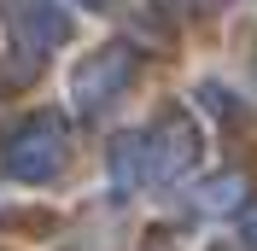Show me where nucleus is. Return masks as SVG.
<instances>
[{
    "label": "nucleus",
    "instance_id": "nucleus-1",
    "mask_svg": "<svg viewBox=\"0 0 257 251\" xmlns=\"http://www.w3.org/2000/svg\"><path fill=\"white\" fill-rule=\"evenodd\" d=\"M59 164H64V135H59V123H47V117L24 123L12 141H6V170H12L18 181H47Z\"/></svg>",
    "mask_w": 257,
    "mask_h": 251
},
{
    "label": "nucleus",
    "instance_id": "nucleus-2",
    "mask_svg": "<svg viewBox=\"0 0 257 251\" xmlns=\"http://www.w3.org/2000/svg\"><path fill=\"white\" fill-rule=\"evenodd\" d=\"M6 24L18 30V41L24 47H47V41H64L70 35V24H64V12H53L47 0H6Z\"/></svg>",
    "mask_w": 257,
    "mask_h": 251
},
{
    "label": "nucleus",
    "instance_id": "nucleus-3",
    "mask_svg": "<svg viewBox=\"0 0 257 251\" xmlns=\"http://www.w3.org/2000/svg\"><path fill=\"white\" fill-rule=\"evenodd\" d=\"M123 76H128V59H123V53H99L94 64L76 70V99H82V105H105V94H111Z\"/></svg>",
    "mask_w": 257,
    "mask_h": 251
}]
</instances>
